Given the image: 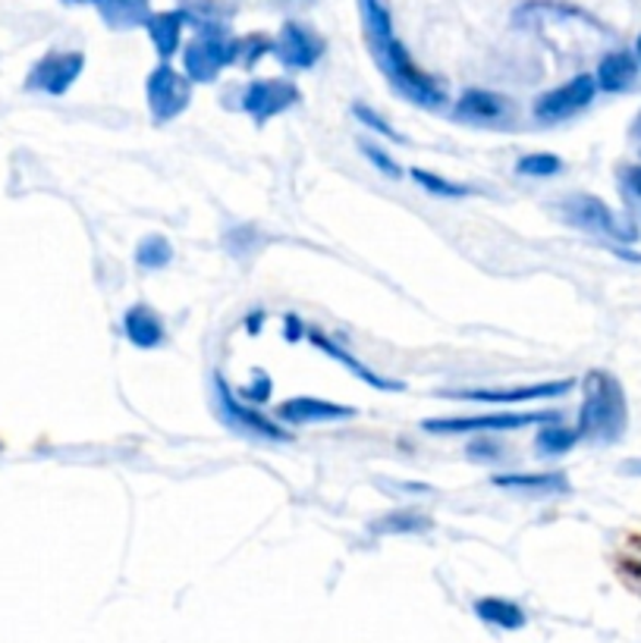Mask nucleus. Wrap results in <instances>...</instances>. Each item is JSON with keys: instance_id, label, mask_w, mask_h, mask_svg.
<instances>
[{"instance_id": "1", "label": "nucleus", "mask_w": 641, "mask_h": 643, "mask_svg": "<svg viewBox=\"0 0 641 643\" xmlns=\"http://www.w3.org/2000/svg\"><path fill=\"white\" fill-rule=\"evenodd\" d=\"M365 23H368V45L375 50L378 67L384 70L387 82L393 85V92H400L409 104L425 107V110L443 107L447 104L443 85L412 60L409 50L403 48V41L393 35L390 13H387L378 0H365Z\"/></svg>"}, {"instance_id": "2", "label": "nucleus", "mask_w": 641, "mask_h": 643, "mask_svg": "<svg viewBox=\"0 0 641 643\" xmlns=\"http://www.w3.org/2000/svg\"><path fill=\"white\" fill-rule=\"evenodd\" d=\"M582 408L575 430L582 440L597 445H610L622 440L629 427V402L626 390L610 371H589L582 380Z\"/></svg>"}, {"instance_id": "3", "label": "nucleus", "mask_w": 641, "mask_h": 643, "mask_svg": "<svg viewBox=\"0 0 641 643\" xmlns=\"http://www.w3.org/2000/svg\"><path fill=\"white\" fill-rule=\"evenodd\" d=\"M214 402H217V415L236 433H246V437H256V440H268V443H286L289 440V430L283 424H274L271 418H264L256 408H249L242 398L233 393L227 377L221 371L214 373Z\"/></svg>"}, {"instance_id": "4", "label": "nucleus", "mask_w": 641, "mask_h": 643, "mask_svg": "<svg viewBox=\"0 0 641 643\" xmlns=\"http://www.w3.org/2000/svg\"><path fill=\"white\" fill-rule=\"evenodd\" d=\"M529 424H560V412H497V415H475V418H428L422 421L425 433L435 437H456V433H507Z\"/></svg>"}, {"instance_id": "5", "label": "nucleus", "mask_w": 641, "mask_h": 643, "mask_svg": "<svg viewBox=\"0 0 641 643\" xmlns=\"http://www.w3.org/2000/svg\"><path fill=\"white\" fill-rule=\"evenodd\" d=\"M560 214L569 226L575 229H585V233H594V236H607L614 242H636L639 239V229L629 226L626 221H619L610 204L597 195H569V199L560 204Z\"/></svg>"}, {"instance_id": "6", "label": "nucleus", "mask_w": 641, "mask_h": 643, "mask_svg": "<svg viewBox=\"0 0 641 643\" xmlns=\"http://www.w3.org/2000/svg\"><path fill=\"white\" fill-rule=\"evenodd\" d=\"M239 60V41L227 38L221 28H205L182 53V67L189 82H214L230 63Z\"/></svg>"}, {"instance_id": "7", "label": "nucleus", "mask_w": 641, "mask_h": 643, "mask_svg": "<svg viewBox=\"0 0 641 643\" xmlns=\"http://www.w3.org/2000/svg\"><path fill=\"white\" fill-rule=\"evenodd\" d=\"M594 98H597L594 75L579 73L572 75L569 82H563V85L538 95L535 104H532V114H535L538 123H563V120H572L575 114H582Z\"/></svg>"}, {"instance_id": "8", "label": "nucleus", "mask_w": 641, "mask_h": 643, "mask_svg": "<svg viewBox=\"0 0 641 643\" xmlns=\"http://www.w3.org/2000/svg\"><path fill=\"white\" fill-rule=\"evenodd\" d=\"M145 98H149V110H152L154 123H170L189 107L192 82L182 73H177L170 63H161V67H154L152 73H149Z\"/></svg>"}, {"instance_id": "9", "label": "nucleus", "mask_w": 641, "mask_h": 643, "mask_svg": "<svg viewBox=\"0 0 641 643\" xmlns=\"http://www.w3.org/2000/svg\"><path fill=\"white\" fill-rule=\"evenodd\" d=\"M575 380H544V383H525V386H507V390H494V386H475V390H443V398H456V402H485V405H515V402H535V398H563L572 393Z\"/></svg>"}, {"instance_id": "10", "label": "nucleus", "mask_w": 641, "mask_h": 643, "mask_svg": "<svg viewBox=\"0 0 641 643\" xmlns=\"http://www.w3.org/2000/svg\"><path fill=\"white\" fill-rule=\"evenodd\" d=\"M299 88L289 79H256L249 82V88L242 92V110L252 117V123L264 126L274 117L286 114L289 107L299 104Z\"/></svg>"}, {"instance_id": "11", "label": "nucleus", "mask_w": 641, "mask_h": 643, "mask_svg": "<svg viewBox=\"0 0 641 643\" xmlns=\"http://www.w3.org/2000/svg\"><path fill=\"white\" fill-rule=\"evenodd\" d=\"M271 53L281 60L286 70L302 73V70H311V67L321 60L324 41H321L311 28H306V25L286 23L281 32H277V38H274V45H271Z\"/></svg>"}, {"instance_id": "12", "label": "nucleus", "mask_w": 641, "mask_h": 643, "mask_svg": "<svg viewBox=\"0 0 641 643\" xmlns=\"http://www.w3.org/2000/svg\"><path fill=\"white\" fill-rule=\"evenodd\" d=\"M356 418V408L340 405L334 398L293 396L277 405V421L283 427H306V424H334Z\"/></svg>"}, {"instance_id": "13", "label": "nucleus", "mask_w": 641, "mask_h": 643, "mask_svg": "<svg viewBox=\"0 0 641 643\" xmlns=\"http://www.w3.org/2000/svg\"><path fill=\"white\" fill-rule=\"evenodd\" d=\"M82 67H85V57L76 53V50H73V53H48V57L38 60L35 70L28 73V88L60 98V95L70 92V85L79 79Z\"/></svg>"}, {"instance_id": "14", "label": "nucleus", "mask_w": 641, "mask_h": 643, "mask_svg": "<svg viewBox=\"0 0 641 643\" xmlns=\"http://www.w3.org/2000/svg\"><path fill=\"white\" fill-rule=\"evenodd\" d=\"M308 340H311V346L318 348V352H324L328 358H334L336 365H343V368L353 373V377H359L365 386H371V390H378V393H403V390H406L400 380H390V377H384V373L371 371L365 361H359L349 348H343L340 343H334L328 333L311 330V333H308Z\"/></svg>"}, {"instance_id": "15", "label": "nucleus", "mask_w": 641, "mask_h": 643, "mask_svg": "<svg viewBox=\"0 0 641 643\" xmlns=\"http://www.w3.org/2000/svg\"><path fill=\"white\" fill-rule=\"evenodd\" d=\"M494 487L510 490V493L532 496V499H547V496H566L572 490L566 471H513V474H494L490 477Z\"/></svg>"}, {"instance_id": "16", "label": "nucleus", "mask_w": 641, "mask_h": 643, "mask_svg": "<svg viewBox=\"0 0 641 643\" xmlns=\"http://www.w3.org/2000/svg\"><path fill=\"white\" fill-rule=\"evenodd\" d=\"M456 120L475 126H497L510 117V100L497 92H485V88H468L462 92L456 107H453Z\"/></svg>"}, {"instance_id": "17", "label": "nucleus", "mask_w": 641, "mask_h": 643, "mask_svg": "<svg viewBox=\"0 0 641 643\" xmlns=\"http://www.w3.org/2000/svg\"><path fill=\"white\" fill-rule=\"evenodd\" d=\"M123 333L135 348L152 352V348L167 343V326L161 321V314L149 305H132L123 314Z\"/></svg>"}, {"instance_id": "18", "label": "nucleus", "mask_w": 641, "mask_h": 643, "mask_svg": "<svg viewBox=\"0 0 641 643\" xmlns=\"http://www.w3.org/2000/svg\"><path fill=\"white\" fill-rule=\"evenodd\" d=\"M636 79H639V60H636V53H629V50H614V53H607V57L597 63V75H594L597 88L607 92V95L629 92V88L636 85Z\"/></svg>"}, {"instance_id": "19", "label": "nucleus", "mask_w": 641, "mask_h": 643, "mask_svg": "<svg viewBox=\"0 0 641 643\" xmlns=\"http://www.w3.org/2000/svg\"><path fill=\"white\" fill-rule=\"evenodd\" d=\"M475 616L485 621V624H494V628H503V631H519L525 628V612L522 606L507 599V596H482L475 603Z\"/></svg>"}, {"instance_id": "20", "label": "nucleus", "mask_w": 641, "mask_h": 643, "mask_svg": "<svg viewBox=\"0 0 641 643\" xmlns=\"http://www.w3.org/2000/svg\"><path fill=\"white\" fill-rule=\"evenodd\" d=\"M182 23H186L182 13H152V16H149L145 28H149V35H152L154 50H157L164 60H170V57L180 50Z\"/></svg>"}, {"instance_id": "21", "label": "nucleus", "mask_w": 641, "mask_h": 643, "mask_svg": "<svg viewBox=\"0 0 641 643\" xmlns=\"http://www.w3.org/2000/svg\"><path fill=\"white\" fill-rule=\"evenodd\" d=\"M104 16V23L114 28H132L149 23V0H92Z\"/></svg>"}, {"instance_id": "22", "label": "nucleus", "mask_w": 641, "mask_h": 643, "mask_svg": "<svg viewBox=\"0 0 641 643\" xmlns=\"http://www.w3.org/2000/svg\"><path fill=\"white\" fill-rule=\"evenodd\" d=\"M435 527V521L428 519V515H422L418 509H400V512H387L381 519H375L368 524V531L371 534H422V531H431Z\"/></svg>"}, {"instance_id": "23", "label": "nucleus", "mask_w": 641, "mask_h": 643, "mask_svg": "<svg viewBox=\"0 0 641 643\" xmlns=\"http://www.w3.org/2000/svg\"><path fill=\"white\" fill-rule=\"evenodd\" d=\"M579 430L575 427H566V424H547L541 427L538 437H535V449H538L541 459H560L566 452H572L575 443H579Z\"/></svg>"}, {"instance_id": "24", "label": "nucleus", "mask_w": 641, "mask_h": 643, "mask_svg": "<svg viewBox=\"0 0 641 643\" xmlns=\"http://www.w3.org/2000/svg\"><path fill=\"white\" fill-rule=\"evenodd\" d=\"M409 174H412V179H415V186H418V189H425L431 199L460 201V199H468V195H472V189H468V186L453 182V179H447V176H440V174H431V170L412 167Z\"/></svg>"}, {"instance_id": "25", "label": "nucleus", "mask_w": 641, "mask_h": 643, "mask_svg": "<svg viewBox=\"0 0 641 643\" xmlns=\"http://www.w3.org/2000/svg\"><path fill=\"white\" fill-rule=\"evenodd\" d=\"M174 261V246H170V239H164V236H145L139 246H135V264L142 267V271H164L167 264Z\"/></svg>"}, {"instance_id": "26", "label": "nucleus", "mask_w": 641, "mask_h": 643, "mask_svg": "<svg viewBox=\"0 0 641 643\" xmlns=\"http://www.w3.org/2000/svg\"><path fill=\"white\" fill-rule=\"evenodd\" d=\"M515 174L529 176V179H547V176L563 174V160H560L557 154L535 151V154H525V157H519V164H515Z\"/></svg>"}, {"instance_id": "27", "label": "nucleus", "mask_w": 641, "mask_h": 643, "mask_svg": "<svg viewBox=\"0 0 641 643\" xmlns=\"http://www.w3.org/2000/svg\"><path fill=\"white\" fill-rule=\"evenodd\" d=\"M361 157L378 170L381 176H387V179H400L403 176V167L396 164V157L390 154L387 148H381V145H375V142H361L359 145Z\"/></svg>"}, {"instance_id": "28", "label": "nucleus", "mask_w": 641, "mask_h": 643, "mask_svg": "<svg viewBox=\"0 0 641 643\" xmlns=\"http://www.w3.org/2000/svg\"><path fill=\"white\" fill-rule=\"evenodd\" d=\"M353 117L359 120L365 129H371V132H378L381 139H387V142H403V135L393 129V126L387 123L384 117L378 114V110H371L368 104H353Z\"/></svg>"}, {"instance_id": "29", "label": "nucleus", "mask_w": 641, "mask_h": 643, "mask_svg": "<svg viewBox=\"0 0 641 643\" xmlns=\"http://www.w3.org/2000/svg\"><path fill=\"white\" fill-rule=\"evenodd\" d=\"M507 452H503V445L494 443V440H472V445L465 449V459L468 462H478V465H494V462H500Z\"/></svg>"}, {"instance_id": "30", "label": "nucleus", "mask_w": 641, "mask_h": 643, "mask_svg": "<svg viewBox=\"0 0 641 643\" xmlns=\"http://www.w3.org/2000/svg\"><path fill=\"white\" fill-rule=\"evenodd\" d=\"M271 380L264 377V371H256V386L242 390V398H252V402H268L271 398Z\"/></svg>"}, {"instance_id": "31", "label": "nucleus", "mask_w": 641, "mask_h": 643, "mask_svg": "<svg viewBox=\"0 0 641 643\" xmlns=\"http://www.w3.org/2000/svg\"><path fill=\"white\" fill-rule=\"evenodd\" d=\"M622 182H626V189L641 199V164H632V167H622Z\"/></svg>"}, {"instance_id": "32", "label": "nucleus", "mask_w": 641, "mask_h": 643, "mask_svg": "<svg viewBox=\"0 0 641 643\" xmlns=\"http://www.w3.org/2000/svg\"><path fill=\"white\" fill-rule=\"evenodd\" d=\"M283 323H286V343H296V340L302 336V321H299L296 314H286Z\"/></svg>"}, {"instance_id": "33", "label": "nucleus", "mask_w": 641, "mask_h": 643, "mask_svg": "<svg viewBox=\"0 0 641 643\" xmlns=\"http://www.w3.org/2000/svg\"><path fill=\"white\" fill-rule=\"evenodd\" d=\"M619 474H626V477H641V459L622 462V465H619Z\"/></svg>"}, {"instance_id": "34", "label": "nucleus", "mask_w": 641, "mask_h": 643, "mask_svg": "<svg viewBox=\"0 0 641 643\" xmlns=\"http://www.w3.org/2000/svg\"><path fill=\"white\" fill-rule=\"evenodd\" d=\"M636 57H639V60H641V38H639V41H636Z\"/></svg>"}, {"instance_id": "35", "label": "nucleus", "mask_w": 641, "mask_h": 643, "mask_svg": "<svg viewBox=\"0 0 641 643\" xmlns=\"http://www.w3.org/2000/svg\"><path fill=\"white\" fill-rule=\"evenodd\" d=\"M636 135H641V117H639V123H636Z\"/></svg>"}, {"instance_id": "36", "label": "nucleus", "mask_w": 641, "mask_h": 643, "mask_svg": "<svg viewBox=\"0 0 641 643\" xmlns=\"http://www.w3.org/2000/svg\"><path fill=\"white\" fill-rule=\"evenodd\" d=\"M73 3H82V0H73Z\"/></svg>"}]
</instances>
